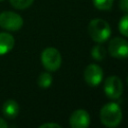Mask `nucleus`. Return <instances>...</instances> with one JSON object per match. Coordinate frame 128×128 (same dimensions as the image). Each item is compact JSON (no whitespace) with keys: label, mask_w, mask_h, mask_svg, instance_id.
Instances as JSON below:
<instances>
[{"label":"nucleus","mask_w":128,"mask_h":128,"mask_svg":"<svg viewBox=\"0 0 128 128\" xmlns=\"http://www.w3.org/2000/svg\"><path fill=\"white\" fill-rule=\"evenodd\" d=\"M122 120V111L115 102L105 104L100 110V121L106 127H117Z\"/></svg>","instance_id":"f257e3e1"},{"label":"nucleus","mask_w":128,"mask_h":128,"mask_svg":"<svg viewBox=\"0 0 128 128\" xmlns=\"http://www.w3.org/2000/svg\"><path fill=\"white\" fill-rule=\"evenodd\" d=\"M88 34L93 41L101 44L109 39L111 35V28L108 22L103 19H92L88 24Z\"/></svg>","instance_id":"f03ea898"},{"label":"nucleus","mask_w":128,"mask_h":128,"mask_svg":"<svg viewBox=\"0 0 128 128\" xmlns=\"http://www.w3.org/2000/svg\"><path fill=\"white\" fill-rule=\"evenodd\" d=\"M41 62L48 71H56L60 68L62 57L60 52L54 47H47L41 53Z\"/></svg>","instance_id":"7ed1b4c3"},{"label":"nucleus","mask_w":128,"mask_h":128,"mask_svg":"<svg viewBox=\"0 0 128 128\" xmlns=\"http://www.w3.org/2000/svg\"><path fill=\"white\" fill-rule=\"evenodd\" d=\"M23 18L12 11H4L0 13V27L7 31H18L23 26Z\"/></svg>","instance_id":"20e7f679"},{"label":"nucleus","mask_w":128,"mask_h":128,"mask_svg":"<svg viewBox=\"0 0 128 128\" xmlns=\"http://www.w3.org/2000/svg\"><path fill=\"white\" fill-rule=\"evenodd\" d=\"M108 52L117 59L128 58V41L120 37L112 38L108 45Z\"/></svg>","instance_id":"39448f33"},{"label":"nucleus","mask_w":128,"mask_h":128,"mask_svg":"<svg viewBox=\"0 0 128 128\" xmlns=\"http://www.w3.org/2000/svg\"><path fill=\"white\" fill-rule=\"evenodd\" d=\"M104 92L110 99H118L123 92V84L119 77L109 76L104 81Z\"/></svg>","instance_id":"423d86ee"},{"label":"nucleus","mask_w":128,"mask_h":128,"mask_svg":"<svg viewBox=\"0 0 128 128\" xmlns=\"http://www.w3.org/2000/svg\"><path fill=\"white\" fill-rule=\"evenodd\" d=\"M85 82L90 86H98L103 80V70L97 64H89L84 70Z\"/></svg>","instance_id":"0eeeda50"},{"label":"nucleus","mask_w":128,"mask_h":128,"mask_svg":"<svg viewBox=\"0 0 128 128\" xmlns=\"http://www.w3.org/2000/svg\"><path fill=\"white\" fill-rule=\"evenodd\" d=\"M90 124V115L84 109H77L75 110L70 118H69V125L72 128H86Z\"/></svg>","instance_id":"6e6552de"},{"label":"nucleus","mask_w":128,"mask_h":128,"mask_svg":"<svg viewBox=\"0 0 128 128\" xmlns=\"http://www.w3.org/2000/svg\"><path fill=\"white\" fill-rule=\"evenodd\" d=\"M15 44L14 37L7 32H0V55L10 52Z\"/></svg>","instance_id":"1a4fd4ad"},{"label":"nucleus","mask_w":128,"mask_h":128,"mask_svg":"<svg viewBox=\"0 0 128 128\" xmlns=\"http://www.w3.org/2000/svg\"><path fill=\"white\" fill-rule=\"evenodd\" d=\"M19 111H20L19 104L15 100L9 99L3 103L2 113L4 114L5 117H7L9 119H13L19 114Z\"/></svg>","instance_id":"9d476101"},{"label":"nucleus","mask_w":128,"mask_h":128,"mask_svg":"<svg viewBox=\"0 0 128 128\" xmlns=\"http://www.w3.org/2000/svg\"><path fill=\"white\" fill-rule=\"evenodd\" d=\"M52 76L49 72H43L39 75L38 77V80H37V83L39 85V87L43 88V89H46L48 87H50V85L52 84Z\"/></svg>","instance_id":"9b49d317"},{"label":"nucleus","mask_w":128,"mask_h":128,"mask_svg":"<svg viewBox=\"0 0 128 128\" xmlns=\"http://www.w3.org/2000/svg\"><path fill=\"white\" fill-rule=\"evenodd\" d=\"M91 55H92V58H93V59H95V60H97V61H101V60H103V59L105 58V56H106V50H105V48H104L102 45H100V43H99V45H95V46L92 48V50H91Z\"/></svg>","instance_id":"f8f14e48"},{"label":"nucleus","mask_w":128,"mask_h":128,"mask_svg":"<svg viewBox=\"0 0 128 128\" xmlns=\"http://www.w3.org/2000/svg\"><path fill=\"white\" fill-rule=\"evenodd\" d=\"M94 6L99 9V10H110L112 5H113V1L114 0H92Z\"/></svg>","instance_id":"ddd939ff"},{"label":"nucleus","mask_w":128,"mask_h":128,"mask_svg":"<svg viewBox=\"0 0 128 128\" xmlns=\"http://www.w3.org/2000/svg\"><path fill=\"white\" fill-rule=\"evenodd\" d=\"M34 0H10V4L19 10H23L32 5Z\"/></svg>","instance_id":"4468645a"},{"label":"nucleus","mask_w":128,"mask_h":128,"mask_svg":"<svg viewBox=\"0 0 128 128\" xmlns=\"http://www.w3.org/2000/svg\"><path fill=\"white\" fill-rule=\"evenodd\" d=\"M118 29L122 35L128 37V13L125 14L120 19L119 24H118Z\"/></svg>","instance_id":"2eb2a0df"},{"label":"nucleus","mask_w":128,"mask_h":128,"mask_svg":"<svg viewBox=\"0 0 128 128\" xmlns=\"http://www.w3.org/2000/svg\"><path fill=\"white\" fill-rule=\"evenodd\" d=\"M119 8L123 12L128 13V0H119Z\"/></svg>","instance_id":"dca6fc26"},{"label":"nucleus","mask_w":128,"mask_h":128,"mask_svg":"<svg viewBox=\"0 0 128 128\" xmlns=\"http://www.w3.org/2000/svg\"><path fill=\"white\" fill-rule=\"evenodd\" d=\"M61 128V126L57 123H44L40 125V128Z\"/></svg>","instance_id":"f3484780"},{"label":"nucleus","mask_w":128,"mask_h":128,"mask_svg":"<svg viewBox=\"0 0 128 128\" xmlns=\"http://www.w3.org/2000/svg\"><path fill=\"white\" fill-rule=\"evenodd\" d=\"M7 127H8L7 122H6L3 118L0 117V128H7Z\"/></svg>","instance_id":"a211bd4d"},{"label":"nucleus","mask_w":128,"mask_h":128,"mask_svg":"<svg viewBox=\"0 0 128 128\" xmlns=\"http://www.w3.org/2000/svg\"><path fill=\"white\" fill-rule=\"evenodd\" d=\"M2 1H4V0H0V2H2Z\"/></svg>","instance_id":"6ab92c4d"},{"label":"nucleus","mask_w":128,"mask_h":128,"mask_svg":"<svg viewBox=\"0 0 128 128\" xmlns=\"http://www.w3.org/2000/svg\"><path fill=\"white\" fill-rule=\"evenodd\" d=\"M127 82H128V77H127Z\"/></svg>","instance_id":"aec40b11"}]
</instances>
